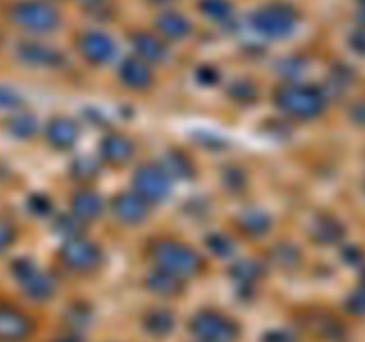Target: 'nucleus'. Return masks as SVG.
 I'll use <instances>...</instances> for the list:
<instances>
[{
	"instance_id": "1",
	"label": "nucleus",
	"mask_w": 365,
	"mask_h": 342,
	"mask_svg": "<svg viewBox=\"0 0 365 342\" xmlns=\"http://www.w3.org/2000/svg\"><path fill=\"white\" fill-rule=\"evenodd\" d=\"M150 256L159 269L175 274L180 280L196 276L203 267V259L195 248L175 239H157L150 246Z\"/></svg>"
},
{
	"instance_id": "2",
	"label": "nucleus",
	"mask_w": 365,
	"mask_h": 342,
	"mask_svg": "<svg viewBox=\"0 0 365 342\" xmlns=\"http://www.w3.org/2000/svg\"><path fill=\"white\" fill-rule=\"evenodd\" d=\"M274 103L285 116L296 120H312L327 107V95L316 86L289 82L274 91Z\"/></svg>"
},
{
	"instance_id": "3",
	"label": "nucleus",
	"mask_w": 365,
	"mask_h": 342,
	"mask_svg": "<svg viewBox=\"0 0 365 342\" xmlns=\"http://www.w3.org/2000/svg\"><path fill=\"white\" fill-rule=\"evenodd\" d=\"M9 16L18 27L34 34H46L59 27L61 14L48 0H20L13 4Z\"/></svg>"
},
{
	"instance_id": "4",
	"label": "nucleus",
	"mask_w": 365,
	"mask_h": 342,
	"mask_svg": "<svg viewBox=\"0 0 365 342\" xmlns=\"http://www.w3.org/2000/svg\"><path fill=\"white\" fill-rule=\"evenodd\" d=\"M298 24V13L287 2H269L259 7L252 16V25L259 34L269 39H284L292 34Z\"/></svg>"
},
{
	"instance_id": "5",
	"label": "nucleus",
	"mask_w": 365,
	"mask_h": 342,
	"mask_svg": "<svg viewBox=\"0 0 365 342\" xmlns=\"http://www.w3.org/2000/svg\"><path fill=\"white\" fill-rule=\"evenodd\" d=\"M11 273H13V276L20 284L24 294L27 298L34 299V301H46L56 292V284H53L52 278L45 271L39 269L27 256L13 260Z\"/></svg>"
},
{
	"instance_id": "6",
	"label": "nucleus",
	"mask_w": 365,
	"mask_h": 342,
	"mask_svg": "<svg viewBox=\"0 0 365 342\" xmlns=\"http://www.w3.org/2000/svg\"><path fill=\"white\" fill-rule=\"evenodd\" d=\"M191 333L202 342H234L239 335V328L228 316L214 310L198 312L189 323Z\"/></svg>"
},
{
	"instance_id": "7",
	"label": "nucleus",
	"mask_w": 365,
	"mask_h": 342,
	"mask_svg": "<svg viewBox=\"0 0 365 342\" xmlns=\"http://www.w3.org/2000/svg\"><path fill=\"white\" fill-rule=\"evenodd\" d=\"M132 191L141 196L145 202L160 203L170 196L171 192V178L166 171L160 167V164L145 162L135 170L132 177Z\"/></svg>"
},
{
	"instance_id": "8",
	"label": "nucleus",
	"mask_w": 365,
	"mask_h": 342,
	"mask_svg": "<svg viewBox=\"0 0 365 342\" xmlns=\"http://www.w3.org/2000/svg\"><path fill=\"white\" fill-rule=\"evenodd\" d=\"M61 260L75 273H91L100 267L103 253L98 244L86 237L66 239L59 249Z\"/></svg>"
},
{
	"instance_id": "9",
	"label": "nucleus",
	"mask_w": 365,
	"mask_h": 342,
	"mask_svg": "<svg viewBox=\"0 0 365 342\" xmlns=\"http://www.w3.org/2000/svg\"><path fill=\"white\" fill-rule=\"evenodd\" d=\"M110 212L120 223L134 227L141 224L148 219L150 216V203L145 202L134 191L118 192L110 202Z\"/></svg>"
},
{
	"instance_id": "10",
	"label": "nucleus",
	"mask_w": 365,
	"mask_h": 342,
	"mask_svg": "<svg viewBox=\"0 0 365 342\" xmlns=\"http://www.w3.org/2000/svg\"><path fill=\"white\" fill-rule=\"evenodd\" d=\"M78 52L88 63L106 64L116 53V43L109 34L102 31H88L78 38Z\"/></svg>"
},
{
	"instance_id": "11",
	"label": "nucleus",
	"mask_w": 365,
	"mask_h": 342,
	"mask_svg": "<svg viewBox=\"0 0 365 342\" xmlns=\"http://www.w3.org/2000/svg\"><path fill=\"white\" fill-rule=\"evenodd\" d=\"M32 333V321L21 310L0 305V342H21Z\"/></svg>"
},
{
	"instance_id": "12",
	"label": "nucleus",
	"mask_w": 365,
	"mask_h": 342,
	"mask_svg": "<svg viewBox=\"0 0 365 342\" xmlns=\"http://www.w3.org/2000/svg\"><path fill=\"white\" fill-rule=\"evenodd\" d=\"M135 145L128 135L121 134V132H109L103 135L100 141L98 155L103 162L110 164V166H123L128 160L134 157Z\"/></svg>"
},
{
	"instance_id": "13",
	"label": "nucleus",
	"mask_w": 365,
	"mask_h": 342,
	"mask_svg": "<svg viewBox=\"0 0 365 342\" xmlns=\"http://www.w3.org/2000/svg\"><path fill=\"white\" fill-rule=\"evenodd\" d=\"M16 56L21 63L36 68H53L63 61L57 50L38 41H21L16 46Z\"/></svg>"
},
{
	"instance_id": "14",
	"label": "nucleus",
	"mask_w": 365,
	"mask_h": 342,
	"mask_svg": "<svg viewBox=\"0 0 365 342\" xmlns=\"http://www.w3.org/2000/svg\"><path fill=\"white\" fill-rule=\"evenodd\" d=\"M78 134H81L78 132V125L71 118L66 116L52 118L45 128L46 141L50 142V146H53L56 150H61V152L73 148L78 139Z\"/></svg>"
},
{
	"instance_id": "15",
	"label": "nucleus",
	"mask_w": 365,
	"mask_h": 342,
	"mask_svg": "<svg viewBox=\"0 0 365 342\" xmlns=\"http://www.w3.org/2000/svg\"><path fill=\"white\" fill-rule=\"evenodd\" d=\"M134 46L135 57L143 59L148 64H159L168 59V46L163 39L153 36L152 32H134L130 39Z\"/></svg>"
},
{
	"instance_id": "16",
	"label": "nucleus",
	"mask_w": 365,
	"mask_h": 342,
	"mask_svg": "<svg viewBox=\"0 0 365 342\" xmlns=\"http://www.w3.org/2000/svg\"><path fill=\"white\" fill-rule=\"evenodd\" d=\"M103 212V200L96 191L82 187L71 196V214L82 223H91L98 219Z\"/></svg>"
},
{
	"instance_id": "17",
	"label": "nucleus",
	"mask_w": 365,
	"mask_h": 342,
	"mask_svg": "<svg viewBox=\"0 0 365 342\" xmlns=\"http://www.w3.org/2000/svg\"><path fill=\"white\" fill-rule=\"evenodd\" d=\"M120 78L128 89H148L153 82V73L150 70V64L145 63L139 57L130 56L121 63L120 66Z\"/></svg>"
},
{
	"instance_id": "18",
	"label": "nucleus",
	"mask_w": 365,
	"mask_h": 342,
	"mask_svg": "<svg viewBox=\"0 0 365 342\" xmlns=\"http://www.w3.org/2000/svg\"><path fill=\"white\" fill-rule=\"evenodd\" d=\"M346 230L339 219L328 214H321L310 224V237L317 242V244H335L341 242L344 237Z\"/></svg>"
},
{
	"instance_id": "19",
	"label": "nucleus",
	"mask_w": 365,
	"mask_h": 342,
	"mask_svg": "<svg viewBox=\"0 0 365 342\" xmlns=\"http://www.w3.org/2000/svg\"><path fill=\"white\" fill-rule=\"evenodd\" d=\"M145 285L150 292L157 296H164V298H173V296L180 294L182 289H184V280H180L175 274L168 273V271L155 269L148 271V274L145 276Z\"/></svg>"
},
{
	"instance_id": "20",
	"label": "nucleus",
	"mask_w": 365,
	"mask_h": 342,
	"mask_svg": "<svg viewBox=\"0 0 365 342\" xmlns=\"http://www.w3.org/2000/svg\"><path fill=\"white\" fill-rule=\"evenodd\" d=\"M160 167L166 171L170 178H178V180H191L196 175V166L191 157L182 150H170L164 155Z\"/></svg>"
},
{
	"instance_id": "21",
	"label": "nucleus",
	"mask_w": 365,
	"mask_h": 342,
	"mask_svg": "<svg viewBox=\"0 0 365 342\" xmlns=\"http://www.w3.org/2000/svg\"><path fill=\"white\" fill-rule=\"evenodd\" d=\"M157 31L168 39H184L191 34V24L177 11H164L155 20Z\"/></svg>"
},
{
	"instance_id": "22",
	"label": "nucleus",
	"mask_w": 365,
	"mask_h": 342,
	"mask_svg": "<svg viewBox=\"0 0 365 342\" xmlns=\"http://www.w3.org/2000/svg\"><path fill=\"white\" fill-rule=\"evenodd\" d=\"M237 224L250 237H260V235L269 232L271 217L266 210L257 209V207H248V209L239 212Z\"/></svg>"
},
{
	"instance_id": "23",
	"label": "nucleus",
	"mask_w": 365,
	"mask_h": 342,
	"mask_svg": "<svg viewBox=\"0 0 365 342\" xmlns=\"http://www.w3.org/2000/svg\"><path fill=\"white\" fill-rule=\"evenodd\" d=\"M230 276L239 287H253L264 276V267L257 260H239L230 267Z\"/></svg>"
},
{
	"instance_id": "24",
	"label": "nucleus",
	"mask_w": 365,
	"mask_h": 342,
	"mask_svg": "<svg viewBox=\"0 0 365 342\" xmlns=\"http://www.w3.org/2000/svg\"><path fill=\"white\" fill-rule=\"evenodd\" d=\"M269 259L278 269L294 271L302 262V252L291 242H278L271 248Z\"/></svg>"
},
{
	"instance_id": "25",
	"label": "nucleus",
	"mask_w": 365,
	"mask_h": 342,
	"mask_svg": "<svg viewBox=\"0 0 365 342\" xmlns=\"http://www.w3.org/2000/svg\"><path fill=\"white\" fill-rule=\"evenodd\" d=\"M6 128L13 138L16 139H31L38 132L39 125L34 114L31 113H14L7 118Z\"/></svg>"
},
{
	"instance_id": "26",
	"label": "nucleus",
	"mask_w": 365,
	"mask_h": 342,
	"mask_svg": "<svg viewBox=\"0 0 365 342\" xmlns=\"http://www.w3.org/2000/svg\"><path fill=\"white\" fill-rule=\"evenodd\" d=\"M143 324H145L148 333L155 335V337H166V335H170L173 331L175 317L170 310L155 309L146 314L145 319H143Z\"/></svg>"
},
{
	"instance_id": "27",
	"label": "nucleus",
	"mask_w": 365,
	"mask_h": 342,
	"mask_svg": "<svg viewBox=\"0 0 365 342\" xmlns=\"http://www.w3.org/2000/svg\"><path fill=\"white\" fill-rule=\"evenodd\" d=\"M100 173V162L95 157L81 155L70 164V175L81 184L93 182Z\"/></svg>"
},
{
	"instance_id": "28",
	"label": "nucleus",
	"mask_w": 365,
	"mask_h": 342,
	"mask_svg": "<svg viewBox=\"0 0 365 342\" xmlns=\"http://www.w3.org/2000/svg\"><path fill=\"white\" fill-rule=\"evenodd\" d=\"M198 9L202 14L214 21H225L232 16L234 7H232L230 0H200Z\"/></svg>"
},
{
	"instance_id": "29",
	"label": "nucleus",
	"mask_w": 365,
	"mask_h": 342,
	"mask_svg": "<svg viewBox=\"0 0 365 342\" xmlns=\"http://www.w3.org/2000/svg\"><path fill=\"white\" fill-rule=\"evenodd\" d=\"M53 230L64 239H73L82 237L84 234V223L73 216V214H59L53 219Z\"/></svg>"
},
{
	"instance_id": "30",
	"label": "nucleus",
	"mask_w": 365,
	"mask_h": 342,
	"mask_svg": "<svg viewBox=\"0 0 365 342\" xmlns=\"http://www.w3.org/2000/svg\"><path fill=\"white\" fill-rule=\"evenodd\" d=\"M228 96L237 103H253L257 100V96H259V91H257V86L252 81L239 78V81L230 84Z\"/></svg>"
},
{
	"instance_id": "31",
	"label": "nucleus",
	"mask_w": 365,
	"mask_h": 342,
	"mask_svg": "<svg viewBox=\"0 0 365 342\" xmlns=\"http://www.w3.org/2000/svg\"><path fill=\"white\" fill-rule=\"evenodd\" d=\"M207 248L217 259H227V256H230L234 253L235 246L228 235L221 234V232H214V234H210L207 237Z\"/></svg>"
},
{
	"instance_id": "32",
	"label": "nucleus",
	"mask_w": 365,
	"mask_h": 342,
	"mask_svg": "<svg viewBox=\"0 0 365 342\" xmlns=\"http://www.w3.org/2000/svg\"><path fill=\"white\" fill-rule=\"evenodd\" d=\"M221 182H223V187L227 189V191L239 192L246 187V184H248V177H246V173L241 167L228 166L223 170Z\"/></svg>"
},
{
	"instance_id": "33",
	"label": "nucleus",
	"mask_w": 365,
	"mask_h": 342,
	"mask_svg": "<svg viewBox=\"0 0 365 342\" xmlns=\"http://www.w3.org/2000/svg\"><path fill=\"white\" fill-rule=\"evenodd\" d=\"M89 317H91V312L86 305L82 303H77V305H71L70 309L66 310V321L68 324L75 328H82L89 323Z\"/></svg>"
},
{
	"instance_id": "34",
	"label": "nucleus",
	"mask_w": 365,
	"mask_h": 342,
	"mask_svg": "<svg viewBox=\"0 0 365 342\" xmlns=\"http://www.w3.org/2000/svg\"><path fill=\"white\" fill-rule=\"evenodd\" d=\"M27 209L31 210L34 216H48V214L52 212L53 205H52V202H50L48 196L36 192V195L29 196Z\"/></svg>"
},
{
	"instance_id": "35",
	"label": "nucleus",
	"mask_w": 365,
	"mask_h": 342,
	"mask_svg": "<svg viewBox=\"0 0 365 342\" xmlns=\"http://www.w3.org/2000/svg\"><path fill=\"white\" fill-rule=\"evenodd\" d=\"M21 105V96L14 89L0 84V110H16Z\"/></svg>"
},
{
	"instance_id": "36",
	"label": "nucleus",
	"mask_w": 365,
	"mask_h": 342,
	"mask_svg": "<svg viewBox=\"0 0 365 342\" xmlns=\"http://www.w3.org/2000/svg\"><path fill=\"white\" fill-rule=\"evenodd\" d=\"M346 309L355 316H365V285L353 291L346 299Z\"/></svg>"
},
{
	"instance_id": "37",
	"label": "nucleus",
	"mask_w": 365,
	"mask_h": 342,
	"mask_svg": "<svg viewBox=\"0 0 365 342\" xmlns=\"http://www.w3.org/2000/svg\"><path fill=\"white\" fill-rule=\"evenodd\" d=\"M14 239H16V230H14V227L7 219L0 217V253H4L7 248H11Z\"/></svg>"
},
{
	"instance_id": "38",
	"label": "nucleus",
	"mask_w": 365,
	"mask_h": 342,
	"mask_svg": "<svg viewBox=\"0 0 365 342\" xmlns=\"http://www.w3.org/2000/svg\"><path fill=\"white\" fill-rule=\"evenodd\" d=\"M196 81L202 86H216L220 82V71L214 66H209V64H203L196 70Z\"/></svg>"
},
{
	"instance_id": "39",
	"label": "nucleus",
	"mask_w": 365,
	"mask_h": 342,
	"mask_svg": "<svg viewBox=\"0 0 365 342\" xmlns=\"http://www.w3.org/2000/svg\"><path fill=\"white\" fill-rule=\"evenodd\" d=\"M280 70L284 71V75L294 78L302 73L303 63L299 59H285L284 63H280Z\"/></svg>"
},
{
	"instance_id": "40",
	"label": "nucleus",
	"mask_w": 365,
	"mask_h": 342,
	"mask_svg": "<svg viewBox=\"0 0 365 342\" xmlns=\"http://www.w3.org/2000/svg\"><path fill=\"white\" fill-rule=\"evenodd\" d=\"M262 342H294V338L287 330H271L264 335Z\"/></svg>"
},
{
	"instance_id": "41",
	"label": "nucleus",
	"mask_w": 365,
	"mask_h": 342,
	"mask_svg": "<svg viewBox=\"0 0 365 342\" xmlns=\"http://www.w3.org/2000/svg\"><path fill=\"white\" fill-rule=\"evenodd\" d=\"M351 118H353V121H355V123L365 125V102L356 103V105L353 107Z\"/></svg>"
},
{
	"instance_id": "42",
	"label": "nucleus",
	"mask_w": 365,
	"mask_h": 342,
	"mask_svg": "<svg viewBox=\"0 0 365 342\" xmlns=\"http://www.w3.org/2000/svg\"><path fill=\"white\" fill-rule=\"evenodd\" d=\"M342 255H344L346 262H349V264H356V262H360V259H362V253H360L356 248H353V246L346 248L344 252H342Z\"/></svg>"
},
{
	"instance_id": "43",
	"label": "nucleus",
	"mask_w": 365,
	"mask_h": 342,
	"mask_svg": "<svg viewBox=\"0 0 365 342\" xmlns=\"http://www.w3.org/2000/svg\"><path fill=\"white\" fill-rule=\"evenodd\" d=\"M351 45L355 46L359 52H365V36L362 34V32H359V34H355L351 38Z\"/></svg>"
},
{
	"instance_id": "44",
	"label": "nucleus",
	"mask_w": 365,
	"mask_h": 342,
	"mask_svg": "<svg viewBox=\"0 0 365 342\" xmlns=\"http://www.w3.org/2000/svg\"><path fill=\"white\" fill-rule=\"evenodd\" d=\"M52 342H82V341L77 337V335H63V337L56 338V341Z\"/></svg>"
},
{
	"instance_id": "45",
	"label": "nucleus",
	"mask_w": 365,
	"mask_h": 342,
	"mask_svg": "<svg viewBox=\"0 0 365 342\" xmlns=\"http://www.w3.org/2000/svg\"><path fill=\"white\" fill-rule=\"evenodd\" d=\"M152 2H155V4H163V2H170V0H152Z\"/></svg>"
},
{
	"instance_id": "46",
	"label": "nucleus",
	"mask_w": 365,
	"mask_h": 342,
	"mask_svg": "<svg viewBox=\"0 0 365 342\" xmlns=\"http://www.w3.org/2000/svg\"><path fill=\"white\" fill-rule=\"evenodd\" d=\"M362 281H364V285H365V267H364V271H362Z\"/></svg>"
},
{
	"instance_id": "47",
	"label": "nucleus",
	"mask_w": 365,
	"mask_h": 342,
	"mask_svg": "<svg viewBox=\"0 0 365 342\" xmlns=\"http://www.w3.org/2000/svg\"><path fill=\"white\" fill-rule=\"evenodd\" d=\"M82 2H95V0H82Z\"/></svg>"
},
{
	"instance_id": "48",
	"label": "nucleus",
	"mask_w": 365,
	"mask_h": 342,
	"mask_svg": "<svg viewBox=\"0 0 365 342\" xmlns=\"http://www.w3.org/2000/svg\"><path fill=\"white\" fill-rule=\"evenodd\" d=\"M362 2H364V4H365V0H362Z\"/></svg>"
}]
</instances>
